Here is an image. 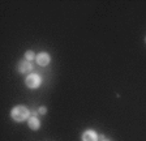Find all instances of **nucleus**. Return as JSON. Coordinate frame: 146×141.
I'll list each match as a JSON object with an SVG mask.
<instances>
[{"mask_svg":"<svg viewBox=\"0 0 146 141\" xmlns=\"http://www.w3.org/2000/svg\"><path fill=\"white\" fill-rule=\"evenodd\" d=\"M11 116H12V119L15 120V122L21 123V122L27 120L29 118H30V111H29V108H27L26 106L18 104V106H16V107L12 108V111H11Z\"/></svg>","mask_w":146,"mask_h":141,"instance_id":"1","label":"nucleus"},{"mask_svg":"<svg viewBox=\"0 0 146 141\" xmlns=\"http://www.w3.org/2000/svg\"><path fill=\"white\" fill-rule=\"evenodd\" d=\"M42 77H40V74L35 73V72H33V73H29V76L25 78V84H26L27 88H30V89H36V88H39L40 85H42Z\"/></svg>","mask_w":146,"mask_h":141,"instance_id":"2","label":"nucleus"},{"mask_svg":"<svg viewBox=\"0 0 146 141\" xmlns=\"http://www.w3.org/2000/svg\"><path fill=\"white\" fill-rule=\"evenodd\" d=\"M17 70H18V73H22V74L31 72V70H33L31 61H27L26 59H24V60H20L17 63Z\"/></svg>","mask_w":146,"mask_h":141,"instance_id":"3","label":"nucleus"},{"mask_svg":"<svg viewBox=\"0 0 146 141\" xmlns=\"http://www.w3.org/2000/svg\"><path fill=\"white\" fill-rule=\"evenodd\" d=\"M35 61H36V64L40 65V67H46V65L50 64L51 56H50V54H47V52H39L35 58Z\"/></svg>","mask_w":146,"mask_h":141,"instance_id":"4","label":"nucleus"},{"mask_svg":"<svg viewBox=\"0 0 146 141\" xmlns=\"http://www.w3.org/2000/svg\"><path fill=\"white\" fill-rule=\"evenodd\" d=\"M98 138H99L98 133L93 129H86L82 133V141H98Z\"/></svg>","mask_w":146,"mask_h":141,"instance_id":"5","label":"nucleus"},{"mask_svg":"<svg viewBox=\"0 0 146 141\" xmlns=\"http://www.w3.org/2000/svg\"><path fill=\"white\" fill-rule=\"evenodd\" d=\"M27 126H29L30 129H33V131H38V129L40 128V120L36 116L31 115V116L27 119Z\"/></svg>","mask_w":146,"mask_h":141,"instance_id":"6","label":"nucleus"},{"mask_svg":"<svg viewBox=\"0 0 146 141\" xmlns=\"http://www.w3.org/2000/svg\"><path fill=\"white\" fill-rule=\"evenodd\" d=\"M24 58L26 59L27 61H33L34 59L36 58V55L34 54V51H31V50H27L26 52H25V55H24Z\"/></svg>","mask_w":146,"mask_h":141,"instance_id":"7","label":"nucleus"},{"mask_svg":"<svg viewBox=\"0 0 146 141\" xmlns=\"http://www.w3.org/2000/svg\"><path fill=\"white\" fill-rule=\"evenodd\" d=\"M38 112L42 114V115H44V114L47 112V107H46V106H40V107L38 108Z\"/></svg>","mask_w":146,"mask_h":141,"instance_id":"8","label":"nucleus"},{"mask_svg":"<svg viewBox=\"0 0 146 141\" xmlns=\"http://www.w3.org/2000/svg\"><path fill=\"white\" fill-rule=\"evenodd\" d=\"M100 141H110V140H107V138H102Z\"/></svg>","mask_w":146,"mask_h":141,"instance_id":"9","label":"nucleus"},{"mask_svg":"<svg viewBox=\"0 0 146 141\" xmlns=\"http://www.w3.org/2000/svg\"><path fill=\"white\" fill-rule=\"evenodd\" d=\"M145 42H146V38H145Z\"/></svg>","mask_w":146,"mask_h":141,"instance_id":"10","label":"nucleus"}]
</instances>
